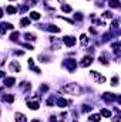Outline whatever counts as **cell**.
I'll list each match as a JSON object with an SVG mask.
<instances>
[{"mask_svg": "<svg viewBox=\"0 0 121 122\" xmlns=\"http://www.w3.org/2000/svg\"><path fill=\"white\" fill-rule=\"evenodd\" d=\"M63 91L67 92V94H71V95H80L83 90H81V87H80L78 84L73 82V84H67V85L63 88Z\"/></svg>", "mask_w": 121, "mask_h": 122, "instance_id": "1", "label": "cell"}, {"mask_svg": "<svg viewBox=\"0 0 121 122\" xmlns=\"http://www.w3.org/2000/svg\"><path fill=\"white\" fill-rule=\"evenodd\" d=\"M64 65L67 67V70L70 71V72H73L76 68H77V62L76 60H73V58H68V60H64Z\"/></svg>", "mask_w": 121, "mask_h": 122, "instance_id": "2", "label": "cell"}, {"mask_svg": "<svg viewBox=\"0 0 121 122\" xmlns=\"http://www.w3.org/2000/svg\"><path fill=\"white\" fill-rule=\"evenodd\" d=\"M61 41H63L67 47H73V46L76 44V38H74V37H71V36H66V37H63V38H61Z\"/></svg>", "mask_w": 121, "mask_h": 122, "instance_id": "3", "label": "cell"}, {"mask_svg": "<svg viewBox=\"0 0 121 122\" xmlns=\"http://www.w3.org/2000/svg\"><path fill=\"white\" fill-rule=\"evenodd\" d=\"M9 68H10V71H13V72H19V71L22 70V65L19 64V61H11L10 65H9Z\"/></svg>", "mask_w": 121, "mask_h": 122, "instance_id": "4", "label": "cell"}, {"mask_svg": "<svg viewBox=\"0 0 121 122\" xmlns=\"http://www.w3.org/2000/svg\"><path fill=\"white\" fill-rule=\"evenodd\" d=\"M116 98H117V95L116 94H110V92H105L103 95V99L105 102H113V101H116Z\"/></svg>", "mask_w": 121, "mask_h": 122, "instance_id": "5", "label": "cell"}, {"mask_svg": "<svg viewBox=\"0 0 121 122\" xmlns=\"http://www.w3.org/2000/svg\"><path fill=\"white\" fill-rule=\"evenodd\" d=\"M91 75H93V77H94V78L97 80V82H100V84L105 82V78H104V77H101V75H100V74H98L97 71H91Z\"/></svg>", "mask_w": 121, "mask_h": 122, "instance_id": "6", "label": "cell"}, {"mask_svg": "<svg viewBox=\"0 0 121 122\" xmlns=\"http://www.w3.org/2000/svg\"><path fill=\"white\" fill-rule=\"evenodd\" d=\"M14 82H16V78H14V77H7V78H4V85H6V87H13Z\"/></svg>", "mask_w": 121, "mask_h": 122, "instance_id": "7", "label": "cell"}, {"mask_svg": "<svg viewBox=\"0 0 121 122\" xmlns=\"http://www.w3.org/2000/svg\"><path fill=\"white\" fill-rule=\"evenodd\" d=\"M91 62H93V57L91 56H86L83 58V61H81V67H88Z\"/></svg>", "mask_w": 121, "mask_h": 122, "instance_id": "8", "label": "cell"}, {"mask_svg": "<svg viewBox=\"0 0 121 122\" xmlns=\"http://www.w3.org/2000/svg\"><path fill=\"white\" fill-rule=\"evenodd\" d=\"M1 99L6 101V102H10V104H11V102L14 101V95H11V94H3Z\"/></svg>", "mask_w": 121, "mask_h": 122, "instance_id": "9", "label": "cell"}, {"mask_svg": "<svg viewBox=\"0 0 121 122\" xmlns=\"http://www.w3.org/2000/svg\"><path fill=\"white\" fill-rule=\"evenodd\" d=\"M27 105H29V108H30V109H33V111H36V109H38V107H40V104H38V102H37V101H29V102H27Z\"/></svg>", "mask_w": 121, "mask_h": 122, "instance_id": "10", "label": "cell"}, {"mask_svg": "<svg viewBox=\"0 0 121 122\" xmlns=\"http://www.w3.org/2000/svg\"><path fill=\"white\" fill-rule=\"evenodd\" d=\"M16 121L17 122H27V119H26V115H24V114L17 112V114H16Z\"/></svg>", "mask_w": 121, "mask_h": 122, "instance_id": "11", "label": "cell"}, {"mask_svg": "<svg viewBox=\"0 0 121 122\" xmlns=\"http://www.w3.org/2000/svg\"><path fill=\"white\" fill-rule=\"evenodd\" d=\"M63 43V41H60V40H57L56 37H51V44H53V47L56 48V50H59L60 48V44Z\"/></svg>", "mask_w": 121, "mask_h": 122, "instance_id": "12", "label": "cell"}, {"mask_svg": "<svg viewBox=\"0 0 121 122\" xmlns=\"http://www.w3.org/2000/svg\"><path fill=\"white\" fill-rule=\"evenodd\" d=\"M30 88H31V84H30V82L23 81V82L20 84V90H22V91H27V90H30Z\"/></svg>", "mask_w": 121, "mask_h": 122, "instance_id": "13", "label": "cell"}, {"mask_svg": "<svg viewBox=\"0 0 121 122\" xmlns=\"http://www.w3.org/2000/svg\"><path fill=\"white\" fill-rule=\"evenodd\" d=\"M46 30L51 31V33H60V29L57 27V26H53V24H50V26H47V27H44Z\"/></svg>", "mask_w": 121, "mask_h": 122, "instance_id": "14", "label": "cell"}, {"mask_svg": "<svg viewBox=\"0 0 121 122\" xmlns=\"http://www.w3.org/2000/svg\"><path fill=\"white\" fill-rule=\"evenodd\" d=\"M57 105H59L60 108H64V107L67 105V101H66L63 97H60V98H57Z\"/></svg>", "mask_w": 121, "mask_h": 122, "instance_id": "15", "label": "cell"}, {"mask_svg": "<svg viewBox=\"0 0 121 122\" xmlns=\"http://www.w3.org/2000/svg\"><path fill=\"white\" fill-rule=\"evenodd\" d=\"M108 1H110V7H113V9L120 7V0H108Z\"/></svg>", "mask_w": 121, "mask_h": 122, "instance_id": "16", "label": "cell"}, {"mask_svg": "<svg viewBox=\"0 0 121 122\" xmlns=\"http://www.w3.org/2000/svg\"><path fill=\"white\" fill-rule=\"evenodd\" d=\"M61 10H63L64 13H71V11H73V9H71L68 4H61Z\"/></svg>", "mask_w": 121, "mask_h": 122, "instance_id": "17", "label": "cell"}, {"mask_svg": "<svg viewBox=\"0 0 121 122\" xmlns=\"http://www.w3.org/2000/svg\"><path fill=\"white\" fill-rule=\"evenodd\" d=\"M24 37H26V40H27V41H34V40H36V36H34L33 33H26V34H24Z\"/></svg>", "mask_w": 121, "mask_h": 122, "instance_id": "18", "label": "cell"}, {"mask_svg": "<svg viewBox=\"0 0 121 122\" xmlns=\"http://www.w3.org/2000/svg\"><path fill=\"white\" fill-rule=\"evenodd\" d=\"M20 24H22L23 27H26V26H29V24H30V19H27V17H23V19L20 20Z\"/></svg>", "mask_w": 121, "mask_h": 122, "instance_id": "19", "label": "cell"}, {"mask_svg": "<svg viewBox=\"0 0 121 122\" xmlns=\"http://www.w3.org/2000/svg\"><path fill=\"white\" fill-rule=\"evenodd\" d=\"M0 26H1L4 30H13V24H11V23H1Z\"/></svg>", "mask_w": 121, "mask_h": 122, "instance_id": "20", "label": "cell"}, {"mask_svg": "<svg viewBox=\"0 0 121 122\" xmlns=\"http://www.w3.org/2000/svg\"><path fill=\"white\" fill-rule=\"evenodd\" d=\"M19 37H20L19 31H14V33H11V36H10V40H11V41H17V40H19Z\"/></svg>", "mask_w": 121, "mask_h": 122, "instance_id": "21", "label": "cell"}, {"mask_svg": "<svg viewBox=\"0 0 121 122\" xmlns=\"http://www.w3.org/2000/svg\"><path fill=\"white\" fill-rule=\"evenodd\" d=\"M30 19H33V20H40V13H37V11H31L30 13Z\"/></svg>", "mask_w": 121, "mask_h": 122, "instance_id": "22", "label": "cell"}, {"mask_svg": "<svg viewBox=\"0 0 121 122\" xmlns=\"http://www.w3.org/2000/svg\"><path fill=\"white\" fill-rule=\"evenodd\" d=\"M103 117H105V118H111V112L108 111V109H101V112H100Z\"/></svg>", "mask_w": 121, "mask_h": 122, "instance_id": "23", "label": "cell"}, {"mask_svg": "<svg viewBox=\"0 0 121 122\" xmlns=\"http://www.w3.org/2000/svg\"><path fill=\"white\" fill-rule=\"evenodd\" d=\"M6 10H7V13H9V14H14V13L17 11V9H16V7H13V6H7V9H6Z\"/></svg>", "mask_w": 121, "mask_h": 122, "instance_id": "24", "label": "cell"}, {"mask_svg": "<svg viewBox=\"0 0 121 122\" xmlns=\"http://www.w3.org/2000/svg\"><path fill=\"white\" fill-rule=\"evenodd\" d=\"M80 38H81V44H83V46H86V44L88 43V37H87L86 34H81V37H80Z\"/></svg>", "mask_w": 121, "mask_h": 122, "instance_id": "25", "label": "cell"}, {"mask_svg": "<svg viewBox=\"0 0 121 122\" xmlns=\"http://www.w3.org/2000/svg\"><path fill=\"white\" fill-rule=\"evenodd\" d=\"M91 108H93L91 105H87V104H84V105H83V108H81V111H83V112H90Z\"/></svg>", "mask_w": 121, "mask_h": 122, "instance_id": "26", "label": "cell"}, {"mask_svg": "<svg viewBox=\"0 0 121 122\" xmlns=\"http://www.w3.org/2000/svg\"><path fill=\"white\" fill-rule=\"evenodd\" d=\"M113 50H114L117 54H120V43H114V44H113Z\"/></svg>", "mask_w": 121, "mask_h": 122, "instance_id": "27", "label": "cell"}, {"mask_svg": "<svg viewBox=\"0 0 121 122\" xmlns=\"http://www.w3.org/2000/svg\"><path fill=\"white\" fill-rule=\"evenodd\" d=\"M88 119H90V122H98L100 121V115H91Z\"/></svg>", "mask_w": 121, "mask_h": 122, "instance_id": "28", "label": "cell"}, {"mask_svg": "<svg viewBox=\"0 0 121 122\" xmlns=\"http://www.w3.org/2000/svg\"><path fill=\"white\" fill-rule=\"evenodd\" d=\"M38 58H40V61H43V62H49V61H51L50 60V57H47V56H41V54H40Z\"/></svg>", "mask_w": 121, "mask_h": 122, "instance_id": "29", "label": "cell"}, {"mask_svg": "<svg viewBox=\"0 0 121 122\" xmlns=\"http://www.w3.org/2000/svg\"><path fill=\"white\" fill-rule=\"evenodd\" d=\"M105 19H113V13L111 11H104V14H103Z\"/></svg>", "mask_w": 121, "mask_h": 122, "instance_id": "30", "label": "cell"}, {"mask_svg": "<svg viewBox=\"0 0 121 122\" xmlns=\"http://www.w3.org/2000/svg\"><path fill=\"white\" fill-rule=\"evenodd\" d=\"M74 19H77V20H83V13L77 11V13H76V16H74Z\"/></svg>", "mask_w": 121, "mask_h": 122, "instance_id": "31", "label": "cell"}, {"mask_svg": "<svg viewBox=\"0 0 121 122\" xmlns=\"http://www.w3.org/2000/svg\"><path fill=\"white\" fill-rule=\"evenodd\" d=\"M111 85H114V87L118 85V77H114V78L111 80Z\"/></svg>", "mask_w": 121, "mask_h": 122, "instance_id": "32", "label": "cell"}, {"mask_svg": "<svg viewBox=\"0 0 121 122\" xmlns=\"http://www.w3.org/2000/svg\"><path fill=\"white\" fill-rule=\"evenodd\" d=\"M98 61H101V64H104V65H107V64H108V61L105 60V57H103V56L98 58Z\"/></svg>", "mask_w": 121, "mask_h": 122, "instance_id": "33", "label": "cell"}, {"mask_svg": "<svg viewBox=\"0 0 121 122\" xmlns=\"http://www.w3.org/2000/svg\"><path fill=\"white\" fill-rule=\"evenodd\" d=\"M47 90H49V87H47V85H41V87H40V91H41V92H46Z\"/></svg>", "mask_w": 121, "mask_h": 122, "instance_id": "34", "label": "cell"}, {"mask_svg": "<svg viewBox=\"0 0 121 122\" xmlns=\"http://www.w3.org/2000/svg\"><path fill=\"white\" fill-rule=\"evenodd\" d=\"M27 62H29V67H30V68H33V67H34V61L31 60V58H29V60H27Z\"/></svg>", "mask_w": 121, "mask_h": 122, "instance_id": "35", "label": "cell"}, {"mask_svg": "<svg viewBox=\"0 0 121 122\" xmlns=\"http://www.w3.org/2000/svg\"><path fill=\"white\" fill-rule=\"evenodd\" d=\"M53 104H54V99H53V98H49V101H47V105H49V107H51Z\"/></svg>", "mask_w": 121, "mask_h": 122, "instance_id": "36", "label": "cell"}, {"mask_svg": "<svg viewBox=\"0 0 121 122\" xmlns=\"http://www.w3.org/2000/svg\"><path fill=\"white\" fill-rule=\"evenodd\" d=\"M23 46H24V47H26V48H29V50H34V48H33V46H31V44H23Z\"/></svg>", "mask_w": 121, "mask_h": 122, "instance_id": "37", "label": "cell"}, {"mask_svg": "<svg viewBox=\"0 0 121 122\" xmlns=\"http://www.w3.org/2000/svg\"><path fill=\"white\" fill-rule=\"evenodd\" d=\"M113 121H114V122H121V119H120V117L117 115V117H114V118H113Z\"/></svg>", "mask_w": 121, "mask_h": 122, "instance_id": "38", "label": "cell"}, {"mask_svg": "<svg viewBox=\"0 0 121 122\" xmlns=\"http://www.w3.org/2000/svg\"><path fill=\"white\" fill-rule=\"evenodd\" d=\"M14 54H16V56H23L24 51H14Z\"/></svg>", "mask_w": 121, "mask_h": 122, "instance_id": "39", "label": "cell"}, {"mask_svg": "<svg viewBox=\"0 0 121 122\" xmlns=\"http://www.w3.org/2000/svg\"><path fill=\"white\" fill-rule=\"evenodd\" d=\"M4 75H6V74H4V71H1V70H0V78H4Z\"/></svg>", "mask_w": 121, "mask_h": 122, "instance_id": "40", "label": "cell"}, {"mask_svg": "<svg viewBox=\"0 0 121 122\" xmlns=\"http://www.w3.org/2000/svg\"><path fill=\"white\" fill-rule=\"evenodd\" d=\"M4 33H6V30H4V29L0 26V34H4Z\"/></svg>", "mask_w": 121, "mask_h": 122, "instance_id": "41", "label": "cell"}, {"mask_svg": "<svg viewBox=\"0 0 121 122\" xmlns=\"http://www.w3.org/2000/svg\"><path fill=\"white\" fill-rule=\"evenodd\" d=\"M3 17V11H1V9H0V19Z\"/></svg>", "mask_w": 121, "mask_h": 122, "instance_id": "42", "label": "cell"}, {"mask_svg": "<svg viewBox=\"0 0 121 122\" xmlns=\"http://www.w3.org/2000/svg\"><path fill=\"white\" fill-rule=\"evenodd\" d=\"M31 122H40V121H38V119H33Z\"/></svg>", "mask_w": 121, "mask_h": 122, "instance_id": "43", "label": "cell"}, {"mask_svg": "<svg viewBox=\"0 0 121 122\" xmlns=\"http://www.w3.org/2000/svg\"><path fill=\"white\" fill-rule=\"evenodd\" d=\"M10 1H14V0H10Z\"/></svg>", "mask_w": 121, "mask_h": 122, "instance_id": "44", "label": "cell"}, {"mask_svg": "<svg viewBox=\"0 0 121 122\" xmlns=\"http://www.w3.org/2000/svg\"><path fill=\"white\" fill-rule=\"evenodd\" d=\"M73 122H77V121H73Z\"/></svg>", "mask_w": 121, "mask_h": 122, "instance_id": "45", "label": "cell"}]
</instances>
